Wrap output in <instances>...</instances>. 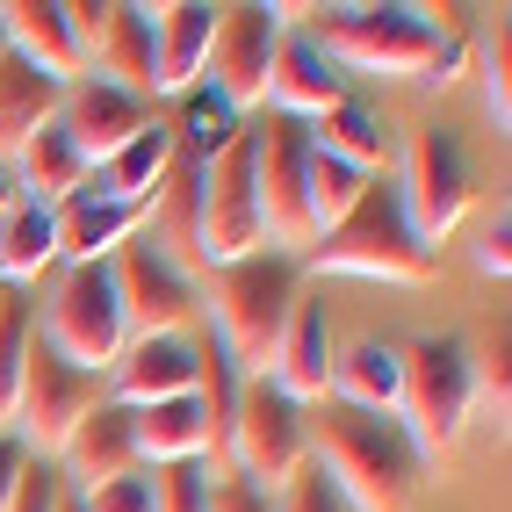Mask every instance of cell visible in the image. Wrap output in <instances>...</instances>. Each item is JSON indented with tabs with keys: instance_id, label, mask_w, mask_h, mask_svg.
Returning <instances> with one entry per match:
<instances>
[{
	"instance_id": "obj_13",
	"label": "cell",
	"mask_w": 512,
	"mask_h": 512,
	"mask_svg": "<svg viewBox=\"0 0 512 512\" xmlns=\"http://www.w3.org/2000/svg\"><path fill=\"white\" fill-rule=\"evenodd\" d=\"M275 44H282V22L275 8H217V37H210V94H224L238 116L267 101V65H275Z\"/></svg>"
},
{
	"instance_id": "obj_4",
	"label": "cell",
	"mask_w": 512,
	"mask_h": 512,
	"mask_svg": "<svg viewBox=\"0 0 512 512\" xmlns=\"http://www.w3.org/2000/svg\"><path fill=\"white\" fill-rule=\"evenodd\" d=\"M404 354V390H397V426L404 440L419 448V462H448L462 448V433L476 419V375H469V339L455 332H433V339H412Z\"/></svg>"
},
{
	"instance_id": "obj_35",
	"label": "cell",
	"mask_w": 512,
	"mask_h": 512,
	"mask_svg": "<svg viewBox=\"0 0 512 512\" xmlns=\"http://www.w3.org/2000/svg\"><path fill=\"white\" fill-rule=\"evenodd\" d=\"M512 339H505V325H498V339L491 347H469V375H476V404H498V419H505V404H512Z\"/></svg>"
},
{
	"instance_id": "obj_27",
	"label": "cell",
	"mask_w": 512,
	"mask_h": 512,
	"mask_svg": "<svg viewBox=\"0 0 512 512\" xmlns=\"http://www.w3.org/2000/svg\"><path fill=\"white\" fill-rule=\"evenodd\" d=\"M181 159V138H174V123H145L138 130V138H130L109 166H101V174H94V188L101 195H116V202H138V210H145V202H152V188L166 181V166H174Z\"/></svg>"
},
{
	"instance_id": "obj_30",
	"label": "cell",
	"mask_w": 512,
	"mask_h": 512,
	"mask_svg": "<svg viewBox=\"0 0 512 512\" xmlns=\"http://www.w3.org/2000/svg\"><path fill=\"white\" fill-rule=\"evenodd\" d=\"M58 267V231H51V210L37 202H15L8 217H0V282H37Z\"/></svg>"
},
{
	"instance_id": "obj_5",
	"label": "cell",
	"mask_w": 512,
	"mask_h": 512,
	"mask_svg": "<svg viewBox=\"0 0 512 512\" xmlns=\"http://www.w3.org/2000/svg\"><path fill=\"white\" fill-rule=\"evenodd\" d=\"M253 195H260V246L303 260L318 246L311 224V123L267 116L253 130Z\"/></svg>"
},
{
	"instance_id": "obj_42",
	"label": "cell",
	"mask_w": 512,
	"mask_h": 512,
	"mask_svg": "<svg viewBox=\"0 0 512 512\" xmlns=\"http://www.w3.org/2000/svg\"><path fill=\"white\" fill-rule=\"evenodd\" d=\"M210 512H275V498L231 469V476H217V484H210Z\"/></svg>"
},
{
	"instance_id": "obj_37",
	"label": "cell",
	"mask_w": 512,
	"mask_h": 512,
	"mask_svg": "<svg viewBox=\"0 0 512 512\" xmlns=\"http://www.w3.org/2000/svg\"><path fill=\"white\" fill-rule=\"evenodd\" d=\"M275 512H354L347 498L332 491V476L318 469V462H303L289 484H282V498H275Z\"/></svg>"
},
{
	"instance_id": "obj_14",
	"label": "cell",
	"mask_w": 512,
	"mask_h": 512,
	"mask_svg": "<svg viewBox=\"0 0 512 512\" xmlns=\"http://www.w3.org/2000/svg\"><path fill=\"white\" fill-rule=\"evenodd\" d=\"M145 123H152L145 101L116 94L109 80H94V73H80L73 87H65V101H58V130H65V138H73V152L87 159V174H94V166H109Z\"/></svg>"
},
{
	"instance_id": "obj_21",
	"label": "cell",
	"mask_w": 512,
	"mask_h": 512,
	"mask_svg": "<svg viewBox=\"0 0 512 512\" xmlns=\"http://www.w3.org/2000/svg\"><path fill=\"white\" fill-rule=\"evenodd\" d=\"M145 238L166 260H181L188 275H202V166L195 159H174V166H166V181L152 188Z\"/></svg>"
},
{
	"instance_id": "obj_1",
	"label": "cell",
	"mask_w": 512,
	"mask_h": 512,
	"mask_svg": "<svg viewBox=\"0 0 512 512\" xmlns=\"http://www.w3.org/2000/svg\"><path fill=\"white\" fill-rule=\"evenodd\" d=\"M311 433V462L332 476V491L354 512H412L426 491V462L404 440L390 412H354V404H318V419H303Z\"/></svg>"
},
{
	"instance_id": "obj_47",
	"label": "cell",
	"mask_w": 512,
	"mask_h": 512,
	"mask_svg": "<svg viewBox=\"0 0 512 512\" xmlns=\"http://www.w3.org/2000/svg\"><path fill=\"white\" fill-rule=\"evenodd\" d=\"M65 512H80V505H73V498H65Z\"/></svg>"
},
{
	"instance_id": "obj_23",
	"label": "cell",
	"mask_w": 512,
	"mask_h": 512,
	"mask_svg": "<svg viewBox=\"0 0 512 512\" xmlns=\"http://www.w3.org/2000/svg\"><path fill=\"white\" fill-rule=\"evenodd\" d=\"M15 195L22 202H37V210H58V202H73L80 188H87V159L73 152V138L51 123V130H37L22 152H15Z\"/></svg>"
},
{
	"instance_id": "obj_45",
	"label": "cell",
	"mask_w": 512,
	"mask_h": 512,
	"mask_svg": "<svg viewBox=\"0 0 512 512\" xmlns=\"http://www.w3.org/2000/svg\"><path fill=\"white\" fill-rule=\"evenodd\" d=\"M15 202H22V195H15V174H8V159H0V217H8Z\"/></svg>"
},
{
	"instance_id": "obj_7",
	"label": "cell",
	"mask_w": 512,
	"mask_h": 512,
	"mask_svg": "<svg viewBox=\"0 0 512 512\" xmlns=\"http://www.w3.org/2000/svg\"><path fill=\"white\" fill-rule=\"evenodd\" d=\"M311 44L332 58V65H354V73H375V80H419V65L433 58L440 29L426 22V8H318V29Z\"/></svg>"
},
{
	"instance_id": "obj_36",
	"label": "cell",
	"mask_w": 512,
	"mask_h": 512,
	"mask_svg": "<svg viewBox=\"0 0 512 512\" xmlns=\"http://www.w3.org/2000/svg\"><path fill=\"white\" fill-rule=\"evenodd\" d=\"M484 109L498 130L512 123V22L505 15H498V37L484 44Z\"/></svg>"
},
{
	"instance_id": "obj_24",
	"label": "cell",
	"mask_w": 512,
	"mask_h": 512,
	"mask_svg": "<svg viewBox=\"0 0 512 512\" xmlns=\"http://www.w3.org/2000/svg\"><path fill=\"white\" fill-rule=\"evenodd\" d=\"M397 390H404V354L390 347V339H354V347L332 361V404L397 419Z\"/></svg>"
},
{
	"instance_id": "obj_46",
	"label": "cell",
	"mask_w": 512,
	"mask_h": 512,
	"mask_svg": "<svg viewBox=\"0 0 512 512\" xmlns=\"http://www.w3.org/2000/svg\"><path fill=\"white\" fill-rule=\"evenodd\" d=\"M8 303H15V289H8V282H0V311H8Z\"/></svg>"
},
{
	"instance_id": "obj_22",
	"label": "cell",
	"mask_w": 512,
	"mask_h": 512,
	"mask_svg": "<svg viewBox=\"0 0 512 512\" xmlns=\"http://www.w3.org/2000/svg\"><path fill=\"white\" fill-rule=\"evenodd\" d=\"M0 44H8L22 65H37L44 80H58V87L80 80V51H73V29H65V0H8V8H0Z\"/></svg>"
},
{
	"instance_id": "obj_20",
	"label": "cell",
	"mask_w": 512,
	"mask_h": 512,
	"mask_svg": "<svg viewBox=\"0 0 512 512\" xmlns=\"http://www.w3.org/2000/svg\"><path fill=\"white\" fill-rule=\"evenodd\" d=\"M210 37H217V8H202V0L152 8V94H195Z\"/></svg>"
},
{
	"instance_id": "obj_41",
	"label": "cell",
	"mask_w": 512,
	"mask_h": 512,
	"mask_svg": "<svg viewBox=\"0 0 512 512\" xmlns=\"http://www.w3.org/2000/svg\"><path fill=\"white\" fill-rule=\"evenodd\" d=\"M462 65H469V44H462V37H440L433 58L419 65V87H426V94H448V87L462 80Z\"/></svg>"
},
{
	"instance_id": "obj_40",
	"label": "cell",
	"mask_w": 512,
	"mask_h": 512,
	"mask_svg": "<svg viewBox=\"0 0 512 512\" xmlns=\"http://www.w3.org/2000/svg\"><path fill=\"white\" fill-rule=\"evenodd\" d=\"M8 512H65V484L51 462H22V484H15V505Z\"/></svg>"
},
{
	"instance_id": "obj_48",
	"label": "cell",
	"mask_w": 512,
	"mask_h": 512,
	"mask_svg": "<svg viewBox=\"0 0 512 512\" xmlns=\"http://www.w3.org/2000/svg\"><path fill=\"white\" fill-rule=\"evenodd\" d=\"M0 51H8V44H0Z\"/></svg>"
},
{
	"instance_id": "obj_38",
	"label": "cell",
	"mask_w": 512,
	"mask_h": 512,
	"mask_svg": "<svg viewBox=\"0 0 512 512\" xmlns=\"http://www.w3.org/2000/svg\"><path fill=\"white\" fill-rule=\"evenodd\" d=\"M109 15H116V0H65V29H73L80 73H87V58L101 51V37H109Z\"/></svg>"
},
{
	"instance_id": "obj_28",
	"label": "cell",
	"mask_w": 512,
	"mask_h": 512,
	"mask_svg": "<svg viewBox=\"0 0 512 512\" xmlns=\"http://www.w3.org/2000/svg\"><path fill=\"white\" fill-rule=\"evenodd\" d=\"M311 145L325 152V159H339V166H354V174H390V130L375 123V109H361V101H339V109H325L318 116V130H311Z\"/></svg>"
},
{
	"instance_id": "obj_12",
	"label": "cell",
	"mask_w": 512,
	"mask_h": 512,
	"mask_svg": "<svg viewBox=\"0 0 512 512\" xmlns=\"http://www.w3.org/2000/svg\"><path fill=\"white\" fill-rule=\"evenodd\" d=\"M397 188H404V210H412L419 238H426V246H440V238L469 217V195H476L455 130H419L412 152H404V181H397Z\"/></svg>"
},
{
	"instance_id": "obj_11",
	"label": "cell",
	"mask_w": 512,
	"mask_h": 512,
	"mask_svg": "<svg viewBox=\"0 0 512 512\" xmlns=\"http://www.w3.org/2000/svg\"><path fill=\"white\" fill-rule=\"evenodd\" d=\"M260 253V195H253V130L202 166V275Z\"/></svg>"
},
{
	"instance_id": "obj_15",
	"label": "cell",
	"mask_w": 512,
	"mask_h": 512,
	"mask_svg": "<svg viewBox=\"0 0 512 512\" xmlns=\"http://www.w3.org/2000/svg\"><path fill=\"white\" fill-rule=\"evenodd\" d=\"M195 332H166V339H130L123 361L109 368V404L123 412H145V404H174V397H195Z\"/></svg>"
},
{
	"instance_id": "obj_26",
	"label": "cell",
	"mask_w": 512,
	"mask_h": 512,
	"mask_svg": "<svg viewBox=\"0 0 512 512\" xmlns=\"http://www.w3.org/2000/svg\"><path fill=\"white\" fill-rule=\"evenodd\" d=\"M58 101H65L58 80H44L37 65H22L15 51H0V152H22L37 130H51Z\"/></svg>"
},
{
	"instance_id": "obj_34",
	"label": "cell",
	"mask_w": 512,
	"mask_h": 512,
	"mask_svg": "<svg viewBox=\"0 0 512 512\" xmlns=\"http://www.w3.org/2000/svg\"><path fill=\"white\" fill-rule=\"evenodd\" d=\"M152 476V512H210V469L202 462H166Z\"/></svg>"
},
{
	"instance_id": "obj_10",
	"label": "cell",
	"mask_w": 512,
	"mask_h": 512,
	"mask_svg": "<svg viewBox=\"0 0 512 512\" xmlns=\"http://www.w3.org/2000/svg\"><path fill=\"white\" fill-rule=\"evenodd\" d=\"M109 275H116V303H123L130 339H166V332H195L202 325V282L181 260H166L145 231L109 260Z\"/></svg>"
},
{
	"instance_id": "obj_29",
	"label": "cell",
	"mask_w": 512,
	"mask_h": 512,
	"mask_svg": "<svg viewBox=\"0 0 512 512\" xmlns=\"http://www.w3.org/2000/svg\"><path fill=\"white\" fill-rule=\"evenodd\" d=\"M130 433H138V469L202 462V412H195V397H174V404H145V412H130Z\"/></svg>"
},
{
	"instance_id": "obj_33",
	"label": "cell",
	"mask_w": 512,
	"mask_h": 512,
	"mask_svg": "<svg viewBox=\"0 0 512 512\" xmlns=\"http://www.w3.org/2000/svg\"><path fill=\"white\" fill-rule=\"evenodd\" d=\"M29 303L15 296L0 311V426H15V390H22V354H29Z\"/></svg>"
},
{
	"instance_id": "obj_25",
	"label": "cell",
	"mask_w": 512,
	"mask_h": 512,
	"mask_svg": "<svg viewBox=\"0 0 512 512\" xmlns=\"http://www.w3.org/2000/svg\"><path fill=\"white\" fill-rule=\"evenodd\" d=\"M94 80H109L116 94L145 101L152 94V8H130V0H116L109 15V37H101V51L87 58Z\"/></svg>"
},
{
	"instance_id": "obj_19",
	"label": "cell",
	"mask_w": 512,
	"mask_h": 512,
	"mask_svg": "<svg viewBox=\"0 0 512 512\" xmlns=\"http://www.w3.org/2000/svg\"><path fill=\"white\" fill-rule=\"evenodd\" d=\"M267 101H275V116H325L347 101V73L311 44V29H282L275 44V65H267Z\"/></svg>"
},
{
	"instance_id": "obj_2",
	"label": "cell",
	"mask_w": 512,
	"mask_h": 512,
	"mask_svg": "<svg viewBox=\"0 0 512 512\" xmlns=\"http://www.w3.org/2000/svg\"><path fill=\"white\" fill-rule=\"evenodd\" d=\"M296 267H303V275H354V282L419 289V282H433L440 253L419 238L412 210H404V188L383 174V181H368V195L347 210V224H332Z\"/></svg>"
},
{
	"instance_id": "obj_9",
	"label": "cell",
	"mask_w": 512,
	"mask_h": 512,
	"mask_svg": "<svg viewBox=\"0 0 512 512\" xmlns=\"http://www.w3.org/2000/svg\"><path fill=\"white\" fill-rule=\"evenodd\" d=\"M311 462V433H303V404H289L267 375H246L231 419V469L260 484L267 498H282V484Z\"/></svg>"
},
{
	"instance_id": "obj_44",
	"label": "cell",
	"mask_w": 512,
	"mask_h": 512,
	"mask_svg": "<svg viewBox=\"0 0 512 512\" xmlns=\"http://www.w3.org/2000/svg\"><path fill=\"white\" fill-rule=\"evenodd\" d=\"M22 462H29V455L15 448V440H0V512L15 505V484H22Z\"/></svg>"
},
{
	"instance_id": "obj_32",
	"label": "cell",
	"mask_w": 512,
	"mask_h": 512,
	"mask_svg": "<svg viewBox=\"0 0 512 512\" xmlns=\"http://www.w3.org/2000/svg\"><path fill=\"white\" fill-rule=\"evenodd\" d=\"M361 195H368V174H354V166H339V159H325L311 145V224H318V238L332 224H347V210Z\"/></svg>"
},
{
	"instance_id": "obj_17",
	"label": "cell",
	"mask_w": 512,
	"mask_h": 512,
	"mask_svg": "<svg viewBox=\"0 0 512 512\" xmlns=\"http://www.w3.org/2000/svg\"><path fill=\"white\" fill-rule=\"evenodd\" d=\"M130 469H138V433H130V412L101 397L94 412L73 426V440L58 448V484H73L87 498V491L116 484V476H130Z\"/></svg>"
},
{
	"instance_id": "obj_8",
	"label": "cell",
	"mask_w": 512,
	"mask_h": 512,
	"mask_svg": "<svg viewBox=\"0 0 512 512\" xmlns=\"http://www.w3.org/2000/svg\"><path fill=\"white\" fill-rule=\"evenodd\" d=\"M101 404V375H80V368H65L37 332H29V354H22V390H15V448L29 462H44L58 455L65 440H73V426Z\"/></svg>"
},
{
	"instance_id": "obj_39",
	"label": "cell",
	"mask_w": 512,
	"mask_h": 512,
	"mask_svg": "<svg viewBox=\"0 0 512 512\" xmlns=\"http://www.w3.org/2000/svg\"><path fill=\"white\" fill-rule=\"evenodd\" d=\"M80 512H152V476H145V469L116 476V484L87 491V498H80Z\"/></svg>"
},
{
	"instance_id": "obj_43",
	"label": "cell",
	"mask_w": 512,
	"mask_h": 512,
	"mask_svg": "<svg viewBox=\"0 0 512 512\" xmlns=\"http://www.w3.org/2000/svg\"><path fill=\"white\" fill-rule=\"evenodd\" d=\"M476 267H484V275H498V282L512 275V217H505V210L484 224V246H476Z\"/></svg>"
},
{
	"instance_id": "obj_31",
	"label": "cell",
	"mask_w": 512,
	"mask_h": 512,
	"mask_svg": "<svg viewBox=\"0 0 512 512\" xmlns=\"http://www.w3.org/2000/svg\"><path fill=\"white\" fill-rule=\"evenodd\" d=\"M174 138H188V159H195V166H210L217 152H231L238 138H246V130H238V109H231L224 94L195 87V94H188V116H181Z\"/></svg>"
},
{
	"instance_id": "obj_18",
	"label": "cell",
	"mask_w": 512,
	"mask_h": 512,
	"mask_svg": "<svg viewBox=\"0 0 512 512\" xmlns=\"http://www.w3.org/2000/svg\"><path fill=\"white\" fill-rule=\"evenodd\" d=\"M51 231H58V260L65 267H87V260H116L130 238L145 231V210H138V202L101 195L87 181L73 202H58V210H51Z\"/></svg>"
},
{
	"instance_id": "obj_16",
	"label": "cell",
	"mask_w": 512,
	"mask_h": 512,
	"mask_svg": "<svg viewBox=\"0 0 512 512\" xmlns=\"http://www.w3.org/2000/svg\"><path fill=\"white\" fill-rule=\"evenodd\" d=\"M332 318H325V303L318 296H296V311L275 339V361H267V383H275L289 404H325L332 397Z\"/></svg>"
},
{
	"instance_id": "obj_3",
	"label": "cell",
	"mask_w": 512,
	"mask_h": 512,
	"mask_svg": "<svg viewBox=\"0 0 512 512\" xmlns=\"http://www.w3.org/2000/svg\"><path fill=\"white\" fill-rule=\"evenodd\" d=\"M202 282V311H210V339L231 354L238 375H267V361H275V339L296 311L303 296V267L289 253H246L231 267H210Z\"/></svg>"
},
{
	"instance_id": "obj_6",
	"label": "cell",
	"mask_w": 512,
	"mask_h": 512,
	"mask_svg": "<svg viewBox=\"0 0 512 512\" xmlns=\"http://www.w3.org/2000/svg\"><path fill=\"white\" fill-rule=\"evenodd\" d=\"M37 339L80 375H109L130 347V325H123V303H116V275L109 260H87V267H65V282L44 303V325Z\"/></svg>"
}]
</instances>
